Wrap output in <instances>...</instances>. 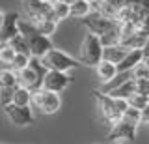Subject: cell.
Instances as JSON below:
<instances>
[{
    "label": "cell",
    "instance_id": "1f68e13d",
    "mask_svg": "<svg viewBox=\"0 0 149 144\" xmlns=\"http://www.w3.org/2000/svg\"><path fill=\"white\" fill-rule=\"evenodd\" d=\"M62 2H65V4H73V2H77V0H62Z\"/></svg>",
    "mask_w": 149,
    "mask_h": 144
},
{
    "label": "cell",
    "instance_id": "9a60e30c",
    "mask_svg": "<svg viewBox=\"0 0 149 144\" xmlns=\"http://www.w3.org/2000/svg\"><path fill=\"white\" fill-rule=\"evenodd\" d=\"M93 11L91 8V2H88V0H77V2L69 4V17L71 19H84V17H88L90 13Z\"/></svg>",
    "mask_w": 149,
    "mask_h": 144
},
{
    "label": "cell",
    "instance_id": "603a6c76",
    "mask_svg": "<svg viewBox=\"0 0 149 144\" xmlns=\"http://www.w3.org/2000/svg\"><path fill=\"white\" fill-rule=\"evenodd\" d=\"M121 118L127 120V122H130V124H134V125H140V124H142V110L134 109V107H127Z\"/></svg>",
    "mask_w": 149,
    "mask_h": 144
},
{
    "label": "cell",
    "instance_id": "277c9868",
    "mask_svg": "<svg viewBox=\"0 0 149 144\" xmlns=\"http://www.w3.org/2000/svg\"><path fill=\"white\" fill-rule=\"evenodd\" d=\"M47 71H49V69L43 66L41 58L32 56L30 62H28V66H26L24 69H21V71H17L19 86L28 88L30 92L39 90V88L43 86V79H45V75H47Z\"/></svg>",
    "mask_w": 149,
    "mask_h": 144
},
{
    "label": "cell",
    "instance_id": "d4e9b609",
    "mask_svg": "<svg viewBox=\"0 0 149 144\" xmlns=\"http://www.w3.org/2000/svg\"><path fill=\"white\" fill-rule=\"evenodd\" d=\"M127 103H129V107H134V109H140V110H142L143 107L149 103V97L147 96H142V94H132L127 99Z\"/></svg>",
    "mask_w": 149,
    "mask_h": 144
},
{
    "label": "cell",
    "instance_id": "d6986e66",
    "mask_svg": "<svg viewBox=\"0 0 149 144\" xmlns=\"http://www.w3.org/2000/svg\"><path fill=\"white\" fill-rule=\"evenodd\" d=\"M11 103L21 105V107H32V92L28 90V88H22V86L15 88V92H13V101H11Z\"/></svg>",
    "mask_w": 149,
    "mask_h": 144
},
{
    "label": "cell",
    "instance_id": "7402d4cb",
    "mask_svg": "<svg viewBox=\"0 0 149 144\" xmlns=\"http://www.w3.org/2000/svg\"><path fill=\"white\" fill-rule=\"evenodd\" d=\"M8 43L13 47V51H15V53H21V54H28V56H32V54H30V47H28L26 39L22 38V34H17V36H13V38L9 39Z\"/></svg>",
    "mask_w": 149,
    "mask_h": 144
},
{
    "label": "cell",
    "instance_id": "d590c367",
    "mask_svg": "<svg viewBox=\"0 0 149 144\" xmlns=\"http://www.w3.org/2000/svg\"><path fill=\"white\" fill-rule=\"evenodd\" d=\"M47 2H50V0H47Z\"/></svg>",
    "mask_w": 149,
    "mask_h": 144
},
{
    "label": "cell",
    "instance_id": "ac0fdd59",
    "mask_svg": "<svg viewBox=\"0 0 149 144\" xmlns=\"http://www.w3.org/2000/svg\"><path fill=\"white\" fill-rule=\"evenodd\" d=\"M0 88H19L17 71H13L11 67L0 69Z\"/></svg>",
    "mask_w": 149,
    "mask_h": 144
},
{
    "label": "cell",
    "instance_id": "6da1fadb",
    "mask_svg": "<svg viewBox=\"0 0 149 144\" xmlns=\"http://www.w3.org/2000/svg\"><path fill=\"white\" fill-rule=\"evenodd\" d=\"M82 25L86 26L91 34L99 36L101 43L104 45H116L121 39V22L114 17H106L101 13H90L82 19Z\"/></svg>",
    "mask_w": 149,
    "mask_h": 144
},
{
    "label": "cell",
    "instance_id": "836d02e7",
    "mask_svg": "<svg viewBox=\"0 0 149 144\" xmlns=\"http://www.w3.org/2000/svg\"><path fill=\"white\" fill-rule=\"evenodd\" d=\"M88 2H91V4H93V2H95V0H88Z\"/></svg>",
    "mask_w": 149,
    "mask_h": 144
},
{
    "label": "cell",
    "instance_id": "cb8c5ba5",
    "mask_svg": "<svg viewBox=\"0 0 149 144\" xmlns=\"http://www.w3.org/2000/svg\"><path fill=\"white\" fill-rule=\"evenodd\" d=\"M30 58L32 56H28V54H21V53H17L15 54V58H13V62H11V67L13 71H21V69H24L28 66V62H30Z\"/></svg>",
    "mask_w": 149,
    "mask_h": 144
},
{
    "label": "cell",
    "instance_id": "2e32d148",
    "mask_svg": "<svg viewBox=\"0 0 149 144\" xmlns=\"http://www.w3.org/2000/svg\"><path fill=\"white\" fill-rule=\"evenodd\" d=\"M95 73H97V77H99L102 82H108V81H112V79L118 75V66L108 62V60H101V62L95 66Z\"/></svg>",
    "mask_w": 149,
    "mask_h": 144
},
{
    "label": "cell",
    "instance_id": "7a4b0ae2",
    "mask_svg": "<svg viewBox=\"0 0 149 144\" xmlns=\"http://www.w3.org/2000/svg\"><path fill=\"white\" fill-rule=\"evenodd\" d=\"M19 34H22V38L30 47V54L36 58H43L50 49H54L50 36L41 34L39 28L28 19H19Z\"/></svg>",
    "mask_w": 149,
    "mask_h": 144
},
{
    "label": "cell",
    "instance_id": "44dd1931",
    "mask_svg": "<svg viewBox=\"0 0 149 144\" xmlns=\"http://www.w3.org/2000/svg\"><path fill=\"white\" fill-rule=\"evenodd\" d=\"M15 51L13 47L8 43V41H0V64H2L4 67H9L13 62V58H15Z\"/></svg>",
    "mask_w": 149,
    "mask_h": 144
},
{
    "label": "cell",
    "instance_id": "4fadbf2b",
    "mask_svg": "<svg viewBox=\"0 0 149 144\" xmlns=\"http://www.w3.org/2000/svg\"><path fill=\"white\" fill-rule=\"evenodd\" d=\"M129 47H125L123 43H116V45H106V47H102V60H108L112 64H118L121 60L125 58V54L129 53Z\"/></svg>",
    "mask_w": 149,
    "mask_h": 144
},
{
    "label": "cell",
    "instance_id": "8fae6325",
    "mask_svg": "<svg viewBox=\"0 0 149 144\" xmlns=\"http://www.w3.org/2000/svg\"><path fill=\"white\" fill-rule=\"evenodd\" d=\"M136 131H138V125L127 122V120L121 118L119 122H116L112 125V129L108 131V138L110 140H134L136 138Z\"/></svg>",
    "mask_w": 149,
    "mask_h": 144
},
{
    "label": "cell",
    "instance_id": "d6a6232c",
    "mask_svg": "<svg viewBox=\"0 0 149 144\" xmlns=\"http://www.w3.org/2000/svg\"><path fill=\"white\" fill-rule=\"evenodd\" d=\"M2 19H4V13H2V11H0V22H2Z\"/></svg>",
    "mask_w": 149,
    "mask_h": 144
},
{
    "label": "cell",
    "instance_id": "3957f363",
    "mask_svg": "<svg viewBox=\"0 0 149 144\" xmlns=\"http://www.w3.org/2000/svg\"><path fill=\"white\" fill-rule=\"evenodd\" d=\"M93 96H95L97 105H99V112H101L102 122H106L110 125H114L116 122H119L121 116H123V112H125V109L129 107L127 99L112 97V96L104 94V92H101V90H95Z\"/></svg>",
    "mask_w": 149,
    "mask_h": 144
},
{
    "label": "cell",
    "instance_id": "52a82bcc",
    "mask_svg": "<svg viewBox=\"0 0 149 144\" xmlns=\"http://www.w3.org/2000/svg\"><path fill=\"white\" fill-rule=\"evenodd\" d=\"M32 107H36L43 114H56L62 107V99L56 92L39 88V90L32 92Z\"/></svg>",
    "mask_w": 149,
    "mask_h": 144
},
{
    "label": "cell",
    "instance_id": "e0dca14e",
    "mask_svg": "<svg viewBox=\"0 0 149 144\" xmlns=\"http://www.w3.org/2000/svg\"><path fill=\"white\" fill-rule=\"evenodd\" d=\"M132 94H136V77H134V79H129V81H125L123 84H119L118 88H114V90L108 92V96H112V97H121V99H129Z\"/></svg>",
    "mask_w": 149,
    "mask_h": 144
},
{
    "label": "cell",
    "instance_id": "5bb4252c",
    "mask_svg": "<svg viewBox=\"0 0 149 144\" xmlns=\"http://www.w3.org/2000/svg\"><path fill=\"white\" fill-rule=\"evenodd\" d=\"M142 60H143V51L142 49H130L129 53L125 54V58L118 64V71H132Z\"/></svg>",
    "mask_w": 149,
    "mask_h": 144
},
{
    "label": "cell",
    "instance_id": "484cf974",
    "mask_svg": "<svg viewBox=\"0 0 149 144\" xmlns=\"http://www.w3.org/2000/svg\"><path fill=\"white\" fill-rule=\"evenodd\" d=\"M136 94H142V96H149V79H143V77H136Z\"/></svg>",
    "mask_w": 149,
    "mask_h": 144
},
{
    "label": "cell",
    "instance_id": "f1b7e54d",
    "mask_svg": "<svg viewBox=\"0 0 149 144\" xmlns=\"http://www.w3.org/2000/svg\"><path fill=\"white\" fill-rule=\"evenodd\" d=\"M149 120V103L142 109V122H147Z\"/></svg>",
    "mask_w": 149,
    "mask_h": 144
},
{
    "label": "cell",
    "instance_id": "4316f807",
    "mask_svg": "<svg viewBox=\"0 0 149 144\" xmlns=\"http://www.w3.org/2000/svg\"><path fill=\"white\" fill-rule=\"evenodd\" d=\"M13 92L15 88H0V105H8L13 101Z\"/></svg>",
    "mask_w": 149,
    "mask_h": 144
},
{
    "label": "cell",
    "instance_id": "7c38bea8",
    "mask_svg": "<svg viewBox=\"0 0 149 144\" xmlns=\"http://www.w3.org/2000/svg\"><path fill=\"white\" fill-rule=\"evenodd\" d=\"M19 13L17 11H8L4 13L2 25H0V41H9L13 36L19 34Z\"/></svg>",
    "mask_w": 149,
    "mask_h": 144
},
{
    "label": "cell",
    "instance_id": "5b68a950",
    "mask_svg": "<svg viewBox=\"0 0 149 144\" xmlns=\"http://www.w3.org/2000/svg\"><path fill=\"white\" fill-rule=\"evenodd\" d=\"M102 47L104 45L101 43L99 36L88 32L84 36L82 43H80V49H78V62L84 64V66H90V67H95L97 64L102 60Z\"/></svg>",
    "mask_w": 149,
    "mask_h": 144
},
{
    "label": "cell",
    "instance_id": "e575fe53",
    "mask_svg": "<svg viewBox=\"0 0 149 144\" xmlns=\"http://www.w3.org/2000/svg\"><path fill=\"white\" fill-rule=\"evenodd\" d=\"M146 124H147V125H149V120H147V122H146Z\"/></svg>",
    "mask_w": 149,
    "mask_h": 144
},
{
    "label": "cell",
    "instance_id": "9c48e42d",
    "mask_svg": "<svg viewBox=\"0 0 149 144\" xmlns=\"http://www.w3.org/2000/svg\"><path fill=\"white\" fill-rule=\"evenodd\" d=\"M6 116L9 118V122L19 127H26V125L34 124V112H32V107H21L15 103H8L2 107Z\"/></svg>",
    "mask_w": 149,
    "mask_h": 144
},
{
    "label": "cell",
    "instance_id": "ba28073f",
    "mask_svg": "<svg viewBox=\"0 0 149 144\" xmlns=\"http://www.w3.org/2000/svg\"><path fill=\"white\" fill-rule=\"evenodd\" d=\"M41 62H43V66L47 69H54V71H71V69H74L78 66V60L77 58H73V56H69V54H65L62 53V51H58V49H50L49 53L45 54L43 58H41Z\"/></svg>",
    "mask_w": 149,
    "mask_h": 144
},
{
    "label": "cell",
    "instance_id": "83f0119b",
    "mask_svg": "<svg viewBox=\"0 0 149 144\" xmlns=\"http://www.w3.org/2000/svg\"><path fill=\"white\" fill-rule=\"evenodd\" d=\"M138 28H140V30H143V32H146V34L149 36V13H147V15H143L142 19H140Z\"/></svg>",
    "mask_w": 149,
    "mask_h": 144
},
{
    "label": "cell",
    "instance_id": "ffe728a7",
    "mask_svg": "<svg viewBox=\"0 0 149 144\" xmlns=\"http://www.w3.org/2000/svg\"><path fill=\"white\" fill-rule=\"evenodd\" d=\"M50 8H52V15L58 22L69 19V4L62 2V0H50Z\"/></svg>",
    "mask_w": 149,
    "mask_h": 144
},
{
    "label": "cell",
    "instance_id": "30bf717a",
    "mask_svg": "<svg viewBox=\"0 0 149 144\" xmlns=\"http://www.w3.org/2000/svg\"><path fill=\"white\" fill-rule=\"evenodd\" d=\"M71 82H73V77L69 75V73L49 69V71H47V75H45V79H43V86H41V88L60 94V92H63L65 88L71 84Z\"/></svg>",
    "mask_w": 149,
    "mask_h": 144
},
{
    "label": "cell",
    "instance_id": "8992f818",
    "mask_svg": "<svg viewBox=\"0 0 149 144\" xmlns=\"http://www.w3.org/2000/svg\"><path fill=\"white\" fill-rule=\"evenodd\" d=\"M21 10L26 15V19L30 22H34L36 26L39 25V22H43V21L54 19L50 2H47V0H21Z\"/></svg>",
    "mask_w": 149,
    "mask_h": 144
},
{
    "label": "cell",
    "instance_id": "f546056e",
    "mask_svg": "<svg viewBox=\"0 0 149 144\" xmlns=\"http://www.w3.org/2000/svg\"><path fill=\"white\" fill-rule=\"evenodd\" d=\"M143 56H149V38H147V41H146V45H143Z\"/></svg>",
    "mask_w": 149,
    "mask_h": 144
},
{
    "label": "cell",
    "instance_id": "4dcf8cb0",
    "mask_svg": "<svg viewBox=\"0 0 149 144\" xmlns=\"http://www.w3.org/2000/svg\"><path fill=\"white\" fill-rule=\"evenodd\" d=\"M110 144H127V140H110Z\"/></svg>",
    "mask_w": 149,
    "mask_h": 144
}]
</instances>
